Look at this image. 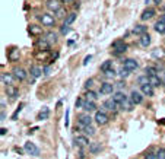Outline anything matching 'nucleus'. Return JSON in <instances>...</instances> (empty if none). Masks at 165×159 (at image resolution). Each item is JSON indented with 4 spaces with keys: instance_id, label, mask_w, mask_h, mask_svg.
Returning a JSON list of instances; mask_svg holds the SVG:
<instances>
[{
    "instance_id": "f257e3e1",
    "label": "nucleus",
    "mask_w": 165,
    "mask_h": 159,
    "mask_svg": "<svg viewBox=\"0 0 165 159\" xmlns=\"http://www.w3.org/2000/svg\"><path fill=\"white\" fill-rule=\"evenodd\" d=\"M112 48L116 54H123L127 51V44L124 42V40H117L112 42Z\"/></svg>"
},
{
    "instance_id": "f03ea898",
    "label": "nucleus",
    "mask_w": 165,
    "mask_h": 159,
    "mask_svg": "<svg viewBox=\"0 0 165 159\" xmlns=\"http://www.w3.org/2000/svg\"><path fill=\"white\" fill-rule=\"evenodd\" d=\"M95 121L98 123L99 126H104V124H107L108 123V114L105 113V111H95Z\"/></svg>"
},
{
    "instance_id": "7ed1b4c3",
    "label": "nucleus",
    "mask_w": 165,
    "mask_h": 159,
    "mask_svg": "<svg viewBox=\"0 0 165 159\" xmlns=\"http://www.w3.org/2000/svg\"><path fill=\"white\" fill-rule=\"evenodd\" d=\"M114 89H116V85H112L110 82H104V83H101L99 93L101 95H110V93L114 92Z\"/></svg>"
},
{
    "instance_id": "20e7f679",
    "label": "nucleus",
    "mask_w": 165,
    "mask_h": 159,
    "mask_svg": "<svg viewBox=\"0 0 165 159\" xmlns=\"http://www.w3.org/2000/svg\"><path fill=\"white\" fill-rule=\"evenodd\" d=\"M24 149H25V152H27L28 155H32V156H38V155H40V149L34 145V143H31V142H27V143L24 145Z\"/></svg>"
},
{
    "instance_id": "39448f33",
    "label": "nucleus",
    "mask_w": 165,
    "mask_h": 159,
    "mask_svg": "<svg viewBox=\"0 0 165 159\" xmlns=\"http://www.w3.org/2000/svg\"><path fill=\"white\" fill-rule=\"evenodd\" d=\"M92 117L88 114H80L79 117H78V121H79V126L80 127H85V126H92Z\"/></svg>"
},
{
    "instance_id": "423d86ee",
    "label": "nucleus",
    "mask_w": 165,
    "mask_h": 159,
    "mask_svg": "<svg viewBox=\"0 0 165 159\" xmlns=\"http://www.w3.org/2000/svg\"><path fill=\"white\" fill-rule=\"evenodd\" d=\"M41 22H42L44 27H54L56 25V19H54L53 15H50V13H42Z\"/></svg>"
},
{
    "instance_id": "0eeeda50",
    "label": "nucleus",
    "mask_w": 165,
    "mask_h": 159,
    "mask_svg": "<svg viewBox=\"0 0 165 159\" xmlns=\"http://www.w3.org/2000/svg\"><path fill=\"white\" fill-rule=\"evenodd\" d=\"M12 73H13L15 79H18V80H25L27 79V76H28L27 70L22 69V67H15L13 70H12Z\"/></svg>"
},
{
    "instance_id": "6e6552de",
    "label": "nucleus",
    "mask_w": 165,
    "mask_h": 159,
    "mask_svg": "<svg viewBox=\"0 0 165 159\" xmlns=\"http://www.w3.org/2000/svg\"><path fill=\"white\" fill-rule=\"evenodd\" d=\"M130 101H132L134 105L142 104V101H143V93L138 92V91H134V89H133L132 92H130Z\"/></svg>"
},
{
    "instance_id": "1a4fd4ad",
    "label": "nucleus",
    "mask_w": 165,
    "mask_h": 159,
    "mask_svg": "<svg viewBox=\"0 0 165 159\" xmlns=\"http://www.w3.org/2000/svg\"><path fill=\"white\" fill-rule=\"evenodd\" d=\"M123 67H126V69L130 70V72H134V70L139 67V63L134 59H126L124 63H123Z\"/></svg>"
},
{
    "instance_id": "9d476101",
    "label": "nucleus",
    "mask_w": 165,
    "mask_h": 159,
    "mask_svg": "<svg viewBox=\"0 0 165 159\" xmlns=\"http://www.w3.org/2000/svg\"><path fill=\"white\" fill-rule=\"evenodd\" d=\"M102 107H104L105 110H108V111H116V110L120 107V104L119 102H116L112 98H110V99H107V101L102 102Z\"/></svg>"
},
{
    "instance_id": "9b49d317",
    "label": "nucleus",
    "mask_w": 165,
    "mask_h": 159,
    "mask_svg": "<svg viewBox=\"0 0 165 159\" xmlns=\"http://www.w3.org/2000/svg\"><path fill=\"white\" fill-rule=\"evenodd\" d=\"M47 9L51 12H57L61 9V2L60 0H48L47 2Z\"/></svg>"
},
{
    "instance_id": "f8f14e48",
    "label": "nucleus",
    "mask_w": 165,
    "mask_h": 159,
    "mask_svg": "<svg viewBox=\"0 0 165 159\" xmlns=\"http://www.w3.org/2000/svg\"><path fill=\"white\" fill-rule=\"evenodd\" d=\"M140 91H142V93H143V95H146V96H153V93H155L153 85H151V83L140 85Z\"/></svg>"
},
{
    "instance_id": "ddd939ff",
    "label": "nucleus",
    "mask_w": 165,
    "mask_h": 159,
    "mask_svg": "<svg viewBox=\"0 0 165 159\" xmlns=\"http://www.w3.org/2000/svg\"><path fill=\"white\" fill-rule=\"evenodd\" d=\"M155 9H152V7H148V9H145L143 10V13H142V16H140V19L142 20H149V19H152L153 16H155Z\"/></svg>"
},
{
    "instance_id": "4468645a",
    "label": "nucleus",
    "mask_w": 165,
    "mask_h": 159,
    "mask_svg": "<svg viewBox=\"0 0 165 159\" xmlns=\"http://www.w3.org/2000/svg\"><path fill=\"white\" fill-rule=\"evenodd\" d=\"M6 95L7 96H10V99H16V98L19 96V91H18L15 86L9 85V86L6 88Z\"/></svg>"
},
{
    "instance_id": "2eb2a0df",
    "label": "nucleus",
    "mask_w": 165,
    "mask_h": 159,
    "mask_svg": "<svg viewBox=\"0 0 165 159\" xmlns=\"http://www.w3.org/2000/svg\"><path fill=\"white\" fill-rule=\"evenodd\" d=\"M75 143H76L78 146H80V147H85V146L91 145L86 136H76V137H75Z\"/></svg>"
},
{
    "instance_id": "dca6fc26",
    "label": "nucleus",
    "mask_w": 165,
    "mask_h": 159,
    "mask_svg": "<svg viewBox=\"0 0 165 159\" xmlns=\"http://www.w3.org/2000/svg\"><path fill=\"white\" fill-rule=\"evenodd\" d=\"M83 110L86 113H94V111H97V104L91 99H86L85 104H83Z\"/></svg>"
},
{
    "instance_id": "f3484780",
    "label": "nucleus",
    "mask_w": 165,
    "mask_h": 159,
    "mask_svg": "<svg viewBox=\"0 0 165 159\" xmlns=\"http://www.w3.org/2000/svg\"><path fill=\"white\" fill-rule=\"evenodd\" d=\"M112 99L116 101V102H119V104H123L126 99H129L127 98V95H124V92H121V91H117V92H114L112 95Z\"/></svg>"
},
{
    "instance_id": "a211bd4d",
    "label": "nucleus",
    "mask_w": 165,
    "mask_h": 159,
    "mask_svg": "<svg viewBox=\"0 0 165 159\" xmlns=\"http://www.w3.org/2000/svg\"><path fill=\"white\" fill-rule=\"evenodd\" d=\"M139 42H140V45L142 47H149L151 45V42H152V40H151V35L149 34H143L140 38H139Z\"/></svg>"
},
{
    "instance_id": "6ab92c4d",
    "label": "nucleus",
    "mask_w": 165,
    "mask_h": 159,
    "mask_svg": "<svg viewBox=\"0 0 165 159\" xmlns=\"http://www.w3.org/2000/svg\"><path fill=\"white\" fill-rule=\"evenodd\" d=\"M13 78L15 76H12L10 73H2V83L9 86V85L13 83Z\"/></svg>"
},
{
    "instance_id": "aec40b11",
    "label": "nucleus",
    "mask_w": 165,
    "mask_h": 159,
    "mask_svg": "<svg viewBox=\"0 0 165 159\" xmlns=\"http://www.w3.org/2000/svg\"><path fill=\"white\" fill-rule=\"evenodd\" d=\"M149 83L153 85V86H161L162 85V79L159 78V74H152V76H149Z\"/></svg>"
},
{
    "instance_id": "412c9836",
    "label": "nucleus",
    "mask_w": 165,
    "mask_h": 159,
    "mask_svg": "<svg viewBox=\"0 0 165 159\" xmlns=\"http://www.w3.org/2000/svg\"><path fill=\"white\" fill-rule=\"evenodd\" d=\"M146 32H148V27H145V25H136L133 28V34H136V35H143Z\"/></svg>"
},
{
    "instance_id": "4be33fe9",
    "label": "nucleus",
    "mask_w": 165,
    "mask_h": 159,
    "mask_svg": "<svg viewBox=\"0 0 165 159\" xmlns=\"http://www.w3.org/2000/svg\"><path fill=\"white\" fill-rule=\"evenodd\" d=\"M7 57H9L10 61H16V60L19 59V50H18V48H12V50L9 51V54H7Z\"/></svg>"
},
{
    "instance_id": "5701e85b",
    "label": "nucleus",
    "mask_w": 165,
    "mask_h": 159,
    "mask_svg": "<svg viewBox=\"0 0 165 159\" xmlns=\"http://www.w3.org/2000/svg\"><path fill=\"white\" fill-rule=\"evenodd\" d=\"M29 73H31V76H32L34 79H38L41 76V73H42V70H41L38 66H32L31 67V70H29Z\"/></svg>"
},
{
    "instance_id": "b1692460",
    "label": "nucleus",
    "mask_w": 165,
    "mask_h": 159,
    "mask_svg": "<svg viewBox=\"0 0 165 159\" xmlns=\"http://www.w3.org/2000/svg\"><path fill=\"white\" fill-rule=\"evenodd\" d=\"M153 28H155V31H156L158 34H165V22H162L161 19L155 23V27Z\"/></svg>"
},
{
    "instance_id": "393cba45",
    "label": "nucleus",
    "mask_w": 165,
    "mask_h": 159,
    "mask_svg": "<svg viewBox=\"0 0 165 159\" xmlns=\"http://www.w3.org/2000/svg\"><path fill=\"white\" fill-rule=\"evenodd\" d=\"M76 16H78V15L75 13V12L69 13L66 18H64V20H63V25H70V23H73V22H75V19H76Z\"/></svg>"
},
{
    "instance_id": "a878e982",
    "label": "nucleus",
    "mask_w": 165,
    "mask_h": 159,
    "mask_svg": "<svg viewBox=\"0 0 165 159\" xmlns=\"http://www.w3.org/2000/svg\"><path fill=\"white\" fill-rule=\"evenodd\" d=\"M48 117H50V110H48V107H44L38 114V120H47Z\"/></svg>"
},
{
    "instance_id": "bb28decb",
    "label": "nucleus",
    "mask_w": 165,
    "mask_h": 159,
    "mask_svg": "<svg viewBox=\"0 0 165 159\" xmlns=\"http://www.w3.org/2000/svg\"><path fill=\"white\" fill-rule=\"evenodd\" d=\"M101 149H102V146H101V143H91L89 145V152L91 153H98V152H101Z\"/></svg>"
},
{
    "instance_id": "cd10ccee",
    "label": "nucleus",
    "mask_w": 165,
    "mask_h": 159,
    "mask_svg": "<svg viewBox=\"0 0 165 159\" xmlns=\"http://www.w3.org/2000/svg\"><path fill=\"white\" fill-rule=\"evenodd\" d=\"M29 34L31 35H40V34H42V28L38 27V25H31L29 27Z\"/></svg>"
},
{
    "instance_id": "c85d7f7f",
    "label": "nucleus",
    "mask_w": 165,
    "mask_h": 159,
    "mask_svg": "<svg viewBox=\"0 0 165 159\" xmlns=\"http://www.w3.org/2000/svg\"><path fill=\"white\" fill-rule=\"evenodd\" d=\"M164 56H165V51L162 48H155V50L152 51V57H153V59H162Z\"/></svg>"
},
{
    "instance_id": "c756f323",
    "label": "nucleus",
    "mask_w": 165,
    "mask_h": 159,
    "mask_svg": "<svg viewBox=\"0 0 165 159\" xmlns=\"http://www.w3.org/2000/svg\"><path fill=\"white\" fill-rule=\"evenodd\" d=\"M37 44L40 45V48H41V50H42V48H44V50H47V48H50V45H51V44H50V42L47 41V38H40Z\"/></svg>"
},
{
    "instance_id": "7c9ffc66",
    "label": "nucleus",
    "mask_w": 165,
    "mask_h": 159,
    "mask_svg": "<svg viewBox=\"0 0 165 159\" xmlns=\"http://www.w3.org/2000/svg\"><path fill=\"white\" fill-rule=\"evenodd\" d=\"M112 69V61L111 60H105L102 64H101V72H107V70H110Z\"/></svg>"
},
{
    "instance_id": "2f4dec72",
    "label": "nucleus",
    "mask_w": 165,
    "mask_h": 159,
    "mask_svg": "<svg viewBox=\"0 0 165 159\" xmlns=\"http://www.w3.org/2000/svg\"><path fill=\"white\" fill-rule=\"evenodd\" d=\"M46 38H47V41H48L50 44H54V42H57V34L56 32H48L46 35Z\"/></svg>"
},
{
    "instance_id": "473e14b6",
    "label": "nucleus",
    "mask_w": 165,
    "mask_h": 159,
    "mask_svg": "<svg viewBox=\"0 0 165 159\" xmlns=\"http://www.w3.org/2000/svg\"><path fill=\"white\" fill-rule=\"evenodd\" d=\"M80 128L85 132V134H89V136H94V134H95V132H97V130H95L92 126H85V127H80Z\"/></svg>"
},
{
    "instance_id": "72a5a7b5",
    "label": "nucleus",
    "mask_w": 165,
    "mask_h": 159,
    "mask_svg": "<svg viewBox=\"0 0 165 159\" xmlns=\"http://www.w3.org/2000/svg\"><path fill=\"white\" fill-rule=\"evenodd\" d=\"M138 83L139 85H145V83H149V76L148 74H143V76H139L138 78Z\"/></svg>"
},
{
    "instance_id": "f704fd0d",
    "label": "nucleus",
    "mask_w": 165,
    "mask_h": 159,
    "mask_svg": "<svg viewBox=\"0 0 165 159\" xmlns=\"http://www.w3.org/2000/svg\"><path fill=\"white\" fill-rule=\"evenodd\" d=\"M97 98H98V95H97V92H94V91H88V93H86V99L95 101Z\"/></svg>"
},
{
    "instance_id": "c9c22d12",
    "label": "nucleus",
    "mask_w": 165,
    "mask_h": 159,
    "mask_svg": "<svg viewBox=\"0 0 165 159\" xmlns=\"http://www.w3.org/2000/svg\"><path fill=\"white\" fill-rule=\"evenodd\" d=\"M104 76H105L107 79H112V78L116 76V72H114L112 69H110V70H107V72H104Z\"/></svg>"
},
{
    "instance_id": "e433bc0d",
    "label": "nucleus",
    "mask_w": 165,
    "mask_h": 159,
    "mask_svg": "<svg viewBox=\"0 0 165 159\" xmlns=\"http://www.w3.org/2000/svg\"><path fill=\"white\" fill-rule=\"evenodd\" d=\"M156 158L158 159H165V149L164 147H161L156 150Z\"/></svg>"
},
{
    "instance_id": "4c0bfd02",
    "label": "nucleus",
    "mask_w": 165,
    "mask_h": 159,
    "mask_svg": "<svg viewBox=\"0 0 165 159\" xmlns=\"http://www.w3.org/2000/svg\"><path fill=\"white\" fill-rule=\"evenodd\" d=\"M129 74H130V70H127L126 67H121V69H120V76H121V78H127Z\"/></svg>"
},
{
    "instance_id": "58836bf2",
    "label": "nucleus",
    "mask_w": 165,
    "mask_h": 159,
    "mask_svg": "<svg viewBox=\"0 0 165 159\" xmlns=\"http://www.w3.org/2000/svg\"><path fill=\"white\" fill-rule=\"evenodd\" d=\"M145 72L148 76H152V74H156V69H155V67H146Z\"/></svg>"
},
{
    "instance_id": "ea45409f",
    "label": "nucleus",
    "mask_w": 165,
    "mask_h": 159,
    "mask_svg": "<svg viewBox=\"0 0 165 159\" xmlns=\"http://www.w3.org/2000/svg\"><path fill=\"white\" fill-rule=\"evenodd\" d=\"M70 31H72V29H70V27H69V25H63V27H61V31H60V32L63 34V35H66V34H69Z\"/></svg>"
},
{
    "instance_id": "a19ab883",
    "label": "nucleus",
    "mask_w": 165,
    "mask_h": 159,
    "mask_svg": "<svg viewBox=\"0 0 165 159\" xmlns=\"http://www.w3.org/2000/svg\"><path fill=\"white\" fill-rule=\"evenodd\" d=\"M83 104H85V101L82 99V98H78L75 105H76V108H83Z\"/></svg>"
},
{
    "instance_id": "79ce46f5",
    "label": "nucleus",
    "mask_w": 165,
    "mask_h": 159,
    "mask_svg": "<svg viewBox=\"0 0 165 159\" xmlns=\"http://www.w3.org/2000/svg\"><path fill=\"white\" fill-rule=\"evenodd\" d=\"M92 83H94L92 79L86 80V82H85V89H91V88H92Z\"/></svg>"
},
{
    "instance_id": "37998d69",
    "label": "nucleus",
    "mask_w": 165,
    "mask_h": 159,
    "mask_svg": "<svg viewBox=\"0 0 165 159\" xmlns=\"http://www.w3.org/2000/svg\"><path fill=\"white\" fill-rule=\"evenodd\" d=\"M145 159H158V158H156V153H148V155H145Z\"/></svg>"
},
{
    "instance_id": "c03bdc74",
    "label": "nucleus",
    "mask_w": 165,
    "mask_h": 159,
    "mask_svg": "<svg viewBox=\"0 0 165 159\" xmlns=\"http://www.w3.org/2000/svg\"><path fill=\"white\" fill-rule=\"evenodd\" d=\"M91 60H92V56H86L85 60H83V66H86V64H88V63H89Z\"/></svg>"
},
{
    "instance_id": "a18cd8bd",
    "label": "nucleus",
    "mask_w": 165,
    "mask_h": 159,
    "mask_svg": "<svg viewBox=\"0 0 165 159\" xmlns=\"http://www.w3.org/2000/svg\"><path fill=\"white\" fill-rule=\"evenodd\" d=\"M50 72H51V67H50V66H46V67H44V70H42L44 74H50Z\"/></svg>"
},
{
    "instance_id": "49530a36",
    "label": "nucleus",
    "mask_w": 165,
    "mask_h": 159,
    "mask_svg": "<svg viewBox=\"0 0 165 159\" xmlns=\"http://www.w3.org/2000/svg\"><path fill=\"white\" fill-rule=\"evenodd\" d=\"M20 110H22V105H20L19 108H18V110H16V111H15V114H13V117H12V118H13V120H16V117H18V114L20 113Z\"/></svg>"
},
{
    "instance_id": "de8ad7c7",
    "label": "nucleus",
    "mask_w": 165,
    "mask_h": 159,
    "mask_svg": "<svg viewBox=\"0 0 165 159\" xmlns=\"http://www.w3.org/2000/svg\"><path fill=\"white\" fill-rule=\"evenodd\" d=\"M63 5H70V3H75V0H60Z\"/></svg>"
},
{
    "instance_id": "09e8293b",
    "label": "nucleus",
    "mask_w": 165,
    "mask_h": 159,
    "mask_svg": "<svg viewBox=\"0 0 165 159\" xmlns=\"http://www.w3.org/2000/svg\"><path fill=\"white\" fill-rule=\"evenodd\" d=\"M116 86L119 88V89H121V88H124V86H126V83H123V82H119V83H117Z\"/></svg>"
},
{
    "instance_id": "8fccbe9b",
    "label": "nucleus",
    "mask_w": 165,
    "mask_h": 159,
    "mask_svg": "<svg viewBox=\"0 0 165 159\" xmlns=\"http://www.w3.org/2000/svg\"><path fill=\"white\" fill-rule=\"evenodd\" d=\"M6 120V114H5V111H2V121H5Z\"/></svg>"
},
{
    "instance_id": "3c124183",
    "label": "nucleus",
    "mask_w": 165,
    "mask_h": 159,
    "mask_svg": "<svg viewBox=\"0 0 165 159\" xmlns=\"http://www.w3.org/2000/svg\"><path fill=\"white\" fill-rule=\"evenodd\" d=\"M6 128H2V130H0V134H2V136H5V134H6Z\"/></svg>"
},
{
    "instance_id": "603ef678",
    "label": "nucleus",
    "mask_w": 165,
    "mask_h": 159,
    "mask_svg": "<svg viewBox=\"0 0 165 159\" xmlns=\"http://www.w3.org/2000/svg\"><path fill=\"white\" fill-rule=\"evenodd\" d=\"M161 2H162V0H153V3H155V5H159Z\"/></svg>"
},
{
    "instance_id": "864d4df0",
    "label": "nucleus",
    "mask_w": 165,
    "mask_h": 159,
    "mask_svg": "<svg viewBox=\"0 0 165 159\" xmlns=\"http://www.w3.org/2000/svg\"><path fill=\"white\" fill-rule=\"evenodd\" d=\"M159 19L162 20V22H165V13H164V15H162V16H161V18H159Z\"/></svg>"
},
{
    "instance_id": "5fc2aeb1",
    "label": "nucleus",
    "mask_w": 165,
    "mask_h": 159,
    "mask_svg": "<svg viewBox=\"0 0 165 159\" xmlns=\"http://www.w3.org/2000/svg\"><path fill=\"white\" fill-rule=\"evenodd\" d=\"M161 79H162V85H164V86H165V74H164V76H162V78H161Z\"/></svg>"
}]
</instances>
